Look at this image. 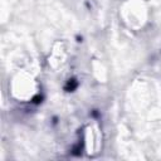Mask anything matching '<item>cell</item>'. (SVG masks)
<instances>
[{
	"instance_id": "6da1fadb",
	"label": "cell",
	"mask_w": 161,
	"mask_h": 161,
	"mask_svg": "<svg viewBox=\"0 0 161 161\" xmlns=\"http://www.w3.org/2000/svg\"><path fill=\"white\" fill-rule=\"evenodd\" d=\"M76 86H77V83H76V80L74 79H71L69 82H68V85H67V91H73L74 88H76Z\"/></svg>"
}]
</instances>
